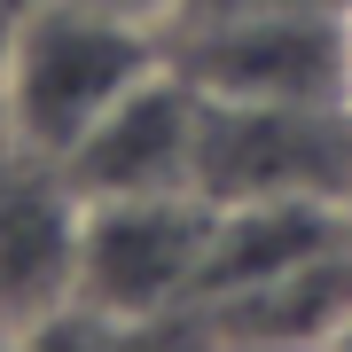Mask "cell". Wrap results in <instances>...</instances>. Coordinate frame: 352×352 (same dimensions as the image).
Instances as JSON below:
<instances>
[{
	"mask_svg": "<svg viewBox=\"0 0 352 352\" xmlns=\"http://www.w3.org/2000/svg\"><path fill=\"white\" fill-rule=\"evenodd\" d=\"M149 71H164V32L87 0H24L0 55V141L71 164L102 118Z\"/></svg>",
	"mask_w": 352,
	"mask_h": 352,
	"instance_id": "obj_1",
	"label": "cell"
},
{
	"mask_svg": "<svg viewBox=\"0 0 352 352\" xmlns=\"http://www.w3.org/2000/svg\"><path fill=\"white\" fill-rule=\"evenodd\" d=\"M219 204L196 188L164 196H87V235H78V289L71 314L47 329H102V337H157L164 321L188 305V289L212 251Z\"/></svg>",
	"mask_w": 352,
	"mask_h": 352,
	"instance_id": "obj_2",
	"label": "cell"
},
{
	"mask_svg": "<svg viewBox=\"0 0 352 352\" xmlns=\"http://www.w3.org/2000/svg\"><path fill=\"white\" fill-rule=\"evenodd\" d=\"M164 63L219 102H352L344 94V16L243 0L164 24Z\"/></svg>",
	"mask_w": 352,
	"mask_h": 352,
	"instance_id": "obj_3",
	"label": "cell"
},
{
	"mask_svg": "<svg viewBox=\"0 0 352 352\" xmlns=\"http://www.w3.org/2000/svg\"><path fill=\"white\" fill-rule=\"evenodd\" d=\"M196 196H212V204L337 196V204H352V102H219V94H204Z\"/></svg>",
	"mask_w": 352,
	"mask_h": 352,
	"instance_id": "obj_4",
	"label": "cell"
},
{
	"mask_svg": "<svg viewBox=\"0 0 352 352\" xmlns=\"http://www.w3.org/2000/svg\"><path fill=\"white\" fill-rule=\"evenodd\" d=\"M87 196L63 164L0 141V337H47L78 289Z\"/></svg>",
	"mask_w": 352,
	"mask_h": 352,
	"instance_id": "obj_5",
	"label": "cell"
},
{
	"mask_svg": "<svg viewBox=\"0 0 352 352\" xmlns=\"http://www.w3.org/2000/svg\"><path fill=\"white\" fill-rule=\"evenodd\" d=\"M196 118L204 94L173 63L149 71L141 87L118 102L102 126L71 149V188L78 196H164V188H196Z\"/></svg>",
	"mask_w": 352,
	"mask_h": 352,
	"instance_id": "obj_6",
	"label": "cell"
},
{
	"mask_svg": "<svg viewBox=\"0 0 352 352\" xmlns=\"http://www.w3.org/2000/svg\"><path fill=\"white\" fill-rule=\"evenodd\" d=\"M87 8H110V16H141V24H173V8H180V0H87Z\"/></svg>",
	"mask_w": 352,
	"mask_h": 352,
	"instance_id": "obj_7",
	"label": "cell"
},
{
	"mask_svg": "<svg viewBox=\"0 0 352 352\" xmlns=\"http://www.w3.org/2000/svg\"><path fill=\"white\" fill-rule=\"evenodd\" d=\"M16 16H24V0H0V55H8V32H16Z\"/></svg>",
	"mask_w": 352,
	"mask_h": 352,
	"instance_id": "obj_8",
	"label": "cell"
}]
</instances>
